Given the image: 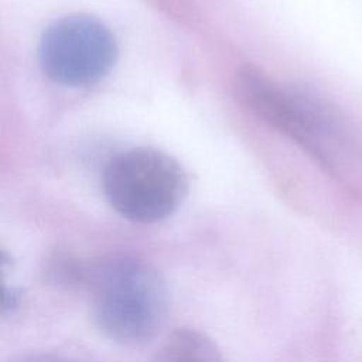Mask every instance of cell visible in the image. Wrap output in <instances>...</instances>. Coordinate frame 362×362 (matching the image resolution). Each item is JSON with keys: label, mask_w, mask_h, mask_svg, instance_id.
<instances>
[{"label": "cell", "mask_w": 362, "mask_h": 362, "mask_svg": "<svg viewBox=\"0 0 362 362\" xmlns=\"http://www.w3.org/2000/svg\"><path fill=\"white\" fill-rule=\"evenodd\" d=\"M90 314L98 329L123 345L150 341L165 321V283L146 260L115 255L93 264Z\"/></svg>", "instance_id": "6da1fadb"}, {"label": "cell", "mask_w": 362, "mask_h": 362, "mask_svg": "<svg viewBox=\"0 0 362 362\" xmlns=\"http://www.w3.org/2000/svg\"><path fill=\"white\" fill-rule=\"evenodd\" d=\"M102 185L107 202L120 216L134 223H154L177 211L188 180L174 157L157 148L137 147L107 161Z\"/></svg>", "instance_id": "7a4b0ae2"}, {"label": "cell", "mask_w": 362, "mask_h": 362, "mask_svg": "<svg viewBox=\"0 0 362 362\" xmlns=\"http://www.w3.org/2000/svg\"><path fill=\"white\" fill-rule=\"evenodd\" d=\"M233 88L250 113L290 137L327 170H332L327 143L335 136L337 123L324 103L281 86L255 66L240 68Z\"/></svg>", "instance_id": "3957f363"}, {"label": "cell", "mask_w": 362, "mask_h": 362, "mask_svg": "<svg viewBox=\"0 0 362 362\" xmlns=\"http://www.w3.org/2000/svg\"><path fill=\"white\" fill-rule=\"evenodd\" d=\"M38 58L51 81L65 86H88L110 72L117 59V42L100 20L71 14L44 30Z\"/></svg>", "instance_id": "277c9868"}, {"label": "cell", "mask_w": 362, "mask_h": 362, "mask_svg": "<svg viewBox=\"0 0 362 362\" xmlns=\"http://www.w3.org/2000/svg\"><path fill=\"white\" fill-rule=\"evenodd\" d=\"M153 362H223L216 344L194 328L173 331L160 345Z\"/></svg>", "instance_id": "5b68a950"}, {"label": "cell", "mask_w": 362, "mask_h": 362, "mask_svg": "<svg viewBox=\"0 0 362 362\" xmlns=\"http://www.w3.org/2000/svg\"><path fill=\"white\" fill-rule=\"evenodd\" d=\"M93 264H86L68 252H54L44 266L47 280L64 288H88Z\"/></svg>", "instance_id": "8992f818"}, {"label": "cell", "mask_w": 362, "mask_h": 362, "mask_svg": "<svg viewBox=\"0 0 362 362\" xmlns=\"http://www.w3.org/2000/svg\"><path fill=\"white\" fill-rule=\"evenodd\" d=\"M13 362H81L72 356L61 355V354H49V352H41V354H30L24 355Z\"/></svg>", "instance_id": "52a82bcc"}]
</instances>
